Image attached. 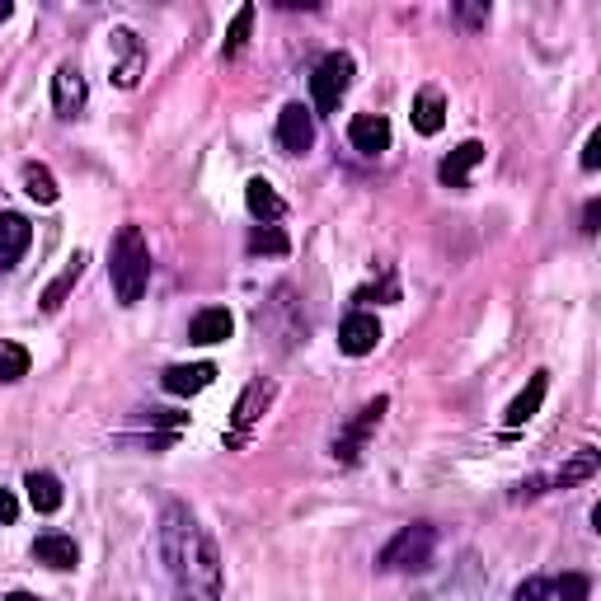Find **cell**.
Returning a JSON list of instances; mask_svg holds the SVG:
<instances>
[{
	"instance_id": "6da1fadb",
	"label": "cell",
	"mask_w": 601,
	"mask_h": 601,
	"mask_svg": "<svg viewBox=\"0 0 601 601\" xmlns=\"http://www.w3.org/2000/svg\"><path fill=\"white\" fill-rule=\"evenodd\" d=\"M161 559L174 582V601H221V555L188 503H165Z\"/></svg>"
},
{
	"instance_id": "7a4b0ae2",
	"label": "cell",
	"mask_w": 601,
	"mask_h": 601,
	"mask_svg": "<svg viewBox=\"0 0 601 601\" xmlns=\"http://www.w3.org/2000/svg\"><path fill=\"white\" fill-rule=\"evenodd\" d=\"M108 278H114V292L122 306H137L146 296V282H151V245L141 226H122L108 245Z\"/></svg>"
},
{
	"instance_id": "3957f363",
	"label": "cell",
	"mask_w": 601,
	"mask_h": 601,
	"mask_svg": "<svg viewBox=\"0 0 601 601\" xmlns=\"http://www.w3.org/2000/svg\"><path fill=\"white\" fill-rule=\"evenodd\" d=\"M433 550H437V531L428 521H414V527L394 531V541L376 555V568L381 574H423L433 564Z\"/></svg>"
},
{
	"instance_id": "277c9868",
	"label": "cell",
	"mask_w": 601,
	"mask_h": 601,
	"mask_svg": "<svg viewBox=\"0 0 601 601\" xmlns=\"http://www.w3.org/2000/svg\"><path fill=\"white\" fill-rule=\"evenodd\" d=\"M353 85V57L347 52H329L310 75V94H315V114H334L339 99Z\"/></svg>"
},
{
	"instance_id": "5b68a950",
	"label": "cell",
	"mask_w": 601,
	"mask_h": 601,
	"mask_svg": "<svg viewBox=\"0 0 601 601\" xmlns=\"http://www.w3.org/2000/svg\"><path fill=\"white\" fill-rule=\"evenodd\" d=\"M386 409H390V400L386 394H376L372 404H362L357 409V419L347 423V428L334 437V461H343V466H353V461H362V451H367V441H372V433L381 428V419H386Z\"/></svg>"
},
{
	"instance_id": "8992f818",
	"label": "cell",
	"mask_w": 601,
	"mask_h": 601,
	"mask_svg": "<svg viewBox=\"0 0 601 601\" xmlns=\"http://www.w3.org/2000/svg\"><path fill=\"white\" fill-rule=\"evenodd\" d=\"M278 400V381H268V376H259V381H249L245 394L235 400V414H231V437H226V447H245V437L249 428L268 414V404Z\"/></svg>"
},
{
	"instance_id": "52a82bcc",
	"label": "cell",
	"mask_w": 601,
	"mask_h": 601,
	"mask_svg": "<svg viewBox=\"0 0 601 601\" xmlns=\"http://www.w3.org/2000/svg\"><path fill=\"white\" fill-rule=\"evenodd\" d=\"M85 104H90V85H85V75L75 61H61L57 75H52V108H57V118H81L85 114Z\"/></svg>"
},
{
	"instance_id": "ba28073f",
	"label": "cell",
	"mask_w": 601,
	"mask_h": 601,
	"mask_svg": "<svg viewBox=\"0 0 601 601\" xmlns=\"http://www.w3.org/2000/svg\"><path fill=\"white\" fill-rule=\"evenodd\" d=\"M597 466H601V451H592V447H582L574 461H568L564 470H555L550 480H531V484H521L512 498H535V494H550V488H568V484H582V480H592L597 474Z\"/></svg>"
},
{
	"instance_id": "9c48e42d",
	"label": "cell",
	"mask_w": 601,
	"mask_h": 601,
	"mask_svg": "<svg viewBox=\"0 0 601 601\" xmlns=\"http://www.w3.org/2000/svg\"><path fill=\"white\" fill-rule=\"evenodd\" d=\"M108 38H114V85L132 90L141 81V67H146V47H141L132 28H114Z\"/></svg>"
},
{
	"instance_id": "30bf717a",
	"label": "cell",
	"mask_w": 601,
	"mask_h": 601,
	"mask_svg": "<svg viewBox=\"0 0 601 601\" xmlns=\"http://www.w3.org/2000/svg\"><path fill=\"white\" fill-rule=\"evenodd\" d=\"M278 146L287 155H306L315 146V114L300 104H287L278 114Z\"/></svg>"
},
{
	"instance_id": "8fae6325",
	"label": "cell",
	"mask_w": 601,
	"mask_h": 601,
	"mask_svg": "<svg viewBox=\"0 0 601 601\" xmlns=\"http://www.w3.org/2000/svg\"><path fill=\"white\" fill-rule=\"evenodd\" d=\"M28 245H34V226L20 212H0V273H10L28 255Z\"/></svg>"
},
{
	"instance_id": "7c38bea8",
	"label": "cell",
	"mask_w": 601,
	"mask_h": 601,
	"mask_svg": "<svg viewBox=\"0 0 601 601\" xmlns=\"http://www.w3.org/2000/svg\"><path fill=\"white\" fill-rule=\"evenodd\" d=\"M376 343H381V325H376V315H367V310H353L343 320V329H339V347L347 357H367V353H376Z\"/></svg>"
},
{
	"instance_id": "4fadbf2b",
	"label": "cell",
	"mask_w": 601,
	"mask_h": 601,
	"mask_svg": "<svg viewBox=\"0 0 601 601\" xmlns=\"http://www.w3.org/2000/svg\"><path fill=\"white\" fill-rule=\"evenodd\" d=\"M545 390H550V372H531V381L527 390L517 394V400L508 404V414H503V428H527V423L541 414V404H545Z\"/></svg>"
},
{
	"instance_id": "5bb4252c",
	"label": "cell",
	"mask_w": 601,
	"mask_h": 601,
	"mask_svg": "<svg viewBox=\"0 0 601 601\" xmlns=\"http://www.w3.org/2000/svg\"><path fill=\"white\" fill-rule=\"evenodd\" d=\"M480 161H484V146H480V141H461V146H456L447 161L437 165V179L461 193V188H470V174H474V165H480Z\"/></svg>"
},
{
	"instance_id": "9a60e30c",
	"label": "cell",
	"mask_w": 601,
	"mask_h": 601,
	"mask_svg": "<svg viewBox=\"0 0 601 601\" xmlns=\"http://www.w3.org/2000/svg\"><path fill=\"white\" fill-rule=\"evenodd\" d=\"M347 141H353V151H362V155H381V151H390V122L381 114H357L347 122Z\"/></svg>"
},
{
	"instance_id": "2e32d148",
	"label": "cell",
	"mask_w": 601,
	"mask_h": 601,
	"mask_svg": "<svg viewBox=\"0 0 601 601\" xmlns=\"http://www.w3.org/2000/svg\"><path fill=\"white\" fill-rule=\"evenodd\" d=\"M235 334V315L226 310V306H208V310H198L193 315V325H188V339L193 343H226Z\"/></svg>"
},
{
	"instance_id": "e0dca14e",
	"label": "cell",
	"mask_w": 601,
	"mask_h": 601,
	"mask_svg": "<svg viewBox=\"0 0 601 601\" xmlns=\"http://www.w3.org/2000/svg\"><path fill=\"white\" fill-rule=\"evenodd\" d=\"M34 559L47 564V568H57V574H67V568L81 564V550H75L71 535H61V531H47L34 541Z\"/></svg>"
},
{
	"instance_id": "ac0fdd59",
	"label": "cell",
	"mask_w": 601,
	"mask_h": 601,
	"mask_svg": "<svg viewBox=\"0 0 601 601\" xmlns=\"http://www.w3.org/2000/svg\"><path fill=\"white\" fill-rule=\"evenodd\" d=\"M216 381V367L212 362H179V367H169L165 376H161V386L169 390V394H198V390H208Z\"/></svg>"
},
{
	"instance_id": "d6986e66",
	"label": "cell",
	"mask_w": 601,
	"mask_h": 601,
	"mask_svg": "<svg viewBox=\"0 0 601 601\" xmlns=\"http://www.w3.org/2000/svg\"><path fill=\"white\" fill-rule=\"evenodd\" d=\"M85 263H90L85 255H71V259H67V268H61V273H57V278H52V282H47V287H43V296H38V300H43V310H47V315H57L61 306H67L71 287H75V282L85 278Z\"/></svg>"
},
{
	"instance_id": "ffe728a7",
	"label": "cell",
	"mask_w": 601,
	"mask_h": 601,
	"mask_svg": "<svg viewBox=\"0 0 601 601\" xmlns=\"http://www.w3.org/2000/svg\"><path fill=\"white\" fill-rule=\"evenodd\" d=\"M409 118H414V132H423V137H437L441 132V122H447V94H441V90H419L414 94V114H409Z\"/></svg>"
},
{
	"instance_id": "44dd1931",
	"label": "cell",
	"mask_w": 601,
	"mask_h": 601,
	"mask_svg": "<svg viewBox=\"0 0 601 601\" xmlns=\"http://www.w3.org/2000/svg\"><path fill=\"white\" fill-rule=\"evenodd\" d=\"M245 208H249V216H255L259 226H268V221H278V216H287V202L278 198V188L268 184V179H249V184H245Z\"/></svg>"
},
{
	"instance_id": "7402d4cb",
	"label": "cell",
	"mask_w": 601,
	"mask_h": 601,
	"mask_svg": "<svg viewBox=\"0 0 601 601\" xmlns=\"http://www.w3.org/2000/svg\"><path fill=\"white\" fill-rule=\"evenodd\" d=\"M24 488H28V503H34L38 512H57L61 508V480L52 470H28Z\"/></svg>"
},
{
	"instance_id": "603a6c76",
	"label": "cell",
	"mask_w": 601,
	"mask_h": 601,
	"mask_svg": "<svg viewBox=\"0 0 601 601\" xmlns=\"http://www.w3.org/2000/svg\"><path fill=\"white\" fill-rule=\"evenodd\" d=\"M28 367H34V357H28V347L24 343H10V339H0V381H24Z\"/></svg>"
},
{
	"instance_id": "cb8c5ba5",
	"label": "cell",
	"mask_w": 601,
	"mask_h": 601,
	"mask_svg": "<svg viewBox=\"0 0 601 601\" xmlns=\"http://www.w3.org/2000/svg\"><path fill=\"white\" fill-rule=\"evenodd\" d=\"M249 28H255V5H240V10H235V20H231V28H226V43H221V57H226V61L240 57L245 43H249Z\"/></svg>"
},
{
	"instance_id": "d4e9b609",
	"label": "cell",
	"mask_w": 601,
	"mask_h": 601,
	"mask_svg": "<svg viewBox=\"0 0 601 601\" xmlns=\"http://www.w3.org/2000/svg\"><path fill=\"white\" fill-rule=\"evenodd\" d=\"M24 193L34 198V202H43V208H52V202H57V179H52V169L28 161V165H24Z\"/></svg>"
},
{
	"instance_id": "484cf974",
	"label": "cell",
	"mask_w": 601,
	"mask_h": 601,
	"mask_svg": "<svg viewBox=\"0 0 601 601\" xmlns=\"http://www.w3.org/2000/svg\"><path fill=\"white\" fill-rule=\"evenodd\" d=\"M245 249H249V255H287L292 240L278 226H255V231H249V245Z\"/></svg>"
},
{
	"instance_id": "4316f807",
	"label": "cell",
	"mask_w": 601,
	"mask_h": 601,
	"mask_svg": "<svg viewBox=\"0 0 601 601\" xmlns=\"http://www.w3.org/2000/svg\"><path fill=\"white\" fill-rule=\"evenodd\" d=\"M592 597V578L582 574H559L550 582V601H588Z\"/></svg>"
},
{
	"instance_id": "83f0119b",
	"label": "cell",
	"mask_w": 601,
	"mask_h": 601,
	"mask_svg": "<svg viewBox=\"0 0 601 601\" xmlns=\"http://www.w3.org/2000/svg\"><path fill=\"white\" fill-rule=\"evenodd\" d=\"M512 601H550V582L545 578H527L521 588L512 592Z\"/></svg>"
},
{
	"instance_id": "f1b7e54d",
	"label": "cell",
	"mask_w": 601,
	"mask_h": 601,
	"mask_svg": "<svg viewBox=\"0 0 601 601\" xmlns=\"http://www.w3.org/2000/svg\"><path fill=\"white\" fill-rule=\"evenodd\" d=\"M456 20L470 24V28H480V24H488V5H456Z\"/></svg>"
},
{
	"instance_id": "f546056e",
	"label": "cell",
	"mask_w": 601,
	"mask_h": 601,
	"mask_svg": "<svg viewBox=\"0 0 601 601\" xmlns=\"http://www.w3.org/2000/svg\"><path fill=\"white\" fill-rule=\"evenodd\" d=\"M14 517H20V498L10 488H0V527H14Z\"/></svg>"
},
{
	"instance_id": "4dcf8cb0",
	"label": "cell",
	"mask_w": 601,
	"mask_h": 601,
	"mask_svg": "<svg viewBox=\"0 0 601 601\" xmlns=\"http://www.w3.org/2000/svg\"><path fill=\"white\" fill-rule=\"evenodd\" d=\"M597 165H601V132H592V137H588V146H582V169L592 174Z\"/></svg>"
},
{
	"instance_id": "1f68e13d",
	"label": "cell",
	"mask_w": 601,
	"mask_h": 601,
	"mask_svg": "<svg viewBox=\"0 0 601 601\" xmlns=\"http://www.w3.org/2000/svg\"><path fill=\"white\" fill-rule=\"evenodd\" d=\"M597 221H601V198H592L588 208H582V235H597Z\"/></svg>"
},
{
	"instance_id": "d6a6232c",
	"label": "cell",
	"mask_w": 601,
	"mask_h": 601,
	"mask_svg": "<svg viewBox=\"0 0 601 601\" xmlns=\"http://www.w3.org/2000/svg\"><path fill=\"white\" fill-rule=\"evenodd\" d=\"M0 601H38L34 592H10V597H0Z\"/></svg>"
},
{
	"instance_id": "836d02e7",
	"label": "cell",
	"mask_w": 601,
	"mask_h": 601,
	"mask_svg": "<svg viewBox=\"0 0 601 601\" xmlns=\"http://www.w3.org/2000/svg\"><path fill=\"white\" fill-rule=\"evenodd\" d=\"M10 14H14V5L10 0H0V20H10Z\"/></svg>"
}]
</instances>
